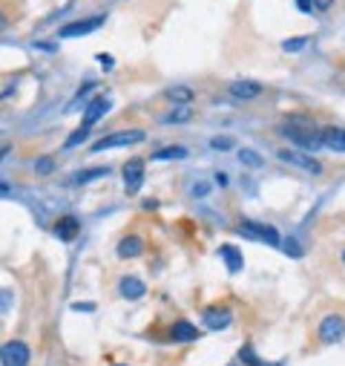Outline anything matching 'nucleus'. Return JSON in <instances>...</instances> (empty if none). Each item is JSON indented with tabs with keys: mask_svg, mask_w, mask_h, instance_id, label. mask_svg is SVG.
Listing matches in <instances>:
<instances>
[{
	"mask_svg": "<svg viewBox=\"0 0 345 366\" xmlns=\"http://www.w3.org/2000/svg\"><path fill=\"white\" fill-rule=\"evenodd\" d=\"M279 130H282V136L288 141H293L300 150H317L322 148V130L317 127V121L311 116H302V113H293L288 116L282 124H279Z\"/></svg>",
	"mask_w": 345,
	"mask_h": 366,
	"instance_id": "f257e3e1",
	"label": "nucleus"
},
{
	"mask_svg": "<svg viewBox=\"0 0 345 366\" xmlns=\"http://www.w3.org/2000/svg\"><path fill=\"white\" fill-rule=\"evenodd\" d=\"M144 141V130H118V133H109L104 139H98L92 150L101 153V150H112V148H127V145H138Z\"/></svg>",
	"mask_w": 345,
	"mask_h": 366,
	"instance_id": "f03ea898",
	"label": "nucleus"
},
{
	"mask_svg": "<svg viewBox=\"0 0 345 366\" xmlns=\"http://www.w3.org/2000/svg\"><path fill=\"white\" fill-rule=\"evenodd\" d=\"M236 231H239L242 236H248V240L265 243V245H279V234H276V228H271V225H262V222H251V219H242Z\"/></svg>",
	"mask_w": 345,
	"mask_h": 366,
	"instance_id": "7ed1b4c3",
	"label": "nucleus"
},
{
	"mask_svg": "<svg viewBox=\"0 0 345 366\" xmlns=\"http://www.w3.org/2000/svg\"><path fill=\"white\" fill-rule=\"evenodd\" d=\"M29 358H32V352L23 340H9L0 349V363L3 366H29Z\"/></svg>",
	"mask_w": 345,
	"mask_h": 366,
	"instance_id": "20e7f679",
	"label": "nucleus"
},
{
	"mask_svg": "<svg viewBox=\"0 0 345 366\" xmlns=\"http://www.w3.org/2000/svg\"><path fill=\"white\" fill-rule=\"evenodd\" d=\"M104 14H92V18H87V21H75V23H63L61 29H58V35L61 38H81V35H90V32H95V29H101L104 26Z\"/></svg>",
	"mask_w": 345,
	"mask_h": 366,
	"instance_id": "39448f33",
	"label": "nucleus"
},
{
	"mask_svg": "<svg viewBox=\"0 0 345 366\" xmlns=\"http://www.w3.org/2000/svg\"><path fill=\"white\" fill-rule=\"evenodd\" d=\"M124 190L127 194H138L144 185V159H129L124 165Z\"/></svg>",
	"mask_w": 345,
	"mask_h": 366,
	"instance_id": "423d86ee",
	"label": "nucleus"
},
{
	"mask_svg": "<svg viewBox=\"0 0 345 366\" xmlns=\"http://www.w3.org/2000/svg\"><path fill=\"white\" fill-rule=\"evenodd\" d=\"M345 335V317L342 314H328L320 323V340L322 343H337Z\"/></svg>",
	"mask_w": 345,
	"mask_h": 366,
	"instance_id": "0eeeda50",
	"label": "nucleus"
},
{
	"mask_svg": "<svg viewBox=\"0 0 345 366\" xmlns=\"http://www.w3.org/2000/svg\"><path fill=\"white\" fill-rule=\"evenodd\" d=\"M109 99H107V95H98V99H92L90 104H87V110H84V121H81V127H87V130H90V127L98 121V119H104L107 113H109Z\"/></svg>",
	"mask_w": 345,
	"mask_h": 366,
	"instance_id": "6e6552de",
	"label": "nucleus"
},
{
	"mask_svg": "<svg viewBox=\"0 0 345 366\" xmlns=\"http://www.w3.org/2000/svg\"><path fill=\"white\" fill-rule=\"evenodd\" d=\"M279 159H282V162H288V165H297V167H302V170H308V173H320V170H322L320 162H314L311 156L297 153V150H282V153H279Z\"/></svg>",
	"mask_w": 345,
	"mask_h": 366,
	"instance_id": "1a4fd4ad",
	"label": "nucleus"
},
{
	"mask_svg": "<svg viewBox=\"0 0 345 366\" xmlns=\"http://www.w3.org/2000/svg\"><path fill=\"white\" fill-rule=\"evenodd\" d=\"M219 257L224 260V265H227L230 274H239L242 268H244V257H242V251H239L236 245H222V248H219Z\"/></svg>",
	"mask_w": 345,
	"mask_h": 366,
	"instance_id": "9d476101",
	"label": "nucleus"
},
{
	"mask_svg": "<svg viewBox=\"0 0 345 366\" xmlns=\"http://www.w3.org/2000/svg\"><path fill=\"white\" fill-rule=\"evenodd\" d=\"M259 92H262V84L259 81H248V78H244V81H233V84H230V95H233V99H242V101L256 99Z\"/></svg>",
	"mask_w": 345,
	"mask_h": 366,
	"instance_id": "9b49d317",
	"label": "nucleus"
},
{
	"mask_svg": "<svg viewBox=\"0 0 345 366\" xmlns=\"http://www.w3.org/2000/svg\"><path fill=\"white\" fill-rule=\"evenodd\" d=\"M230 321H233V314H230L227 309H219V306L205 309V323H207V329H227Z\"/></svg>",
	"mask_w": 345,
	"mask_h": 366,
	"instance_id": "f8f14e48",
	"label": "nucleus"
},
{
	"mask_svg": "<svg viewBox=\"0 0 345 366\" xmlns=\"http://www.w3.org/2000/svg\"><path fill=\"white\" fill-rule=\"evenodd\" d=\"M118 292H121L124 300H141V297L147 294V285H144L138 277H124V280L118 283Z\"/></svg>",
	"mask_w": 345,
	"mask_h": 366,
	"instance_id": "ddd939ff",
	"label": "nucleus"
},
{
	"mask_svg": "<svg viewBox=\"0 0 345 366\" xmlns=\"http://www.w3.org/2000/svg\"><path fill=\"white\" fill-rule=\"evenodd\" d=\"M141 251H144V240H141V236H136V234L124 236V240L118 243V257L121 260H133V257H138Z\"/></svg>",
	"mask_w": 345,
	"mask_h": 366,
	"instance_id": "4468645a",
	"label": "nucleus"
},
{
	"mask_svg": "<svg viewBox=\"0 0 345 366\" xmlns=\"http://www.w3.org/2000/svg\"><path fill=\"white\" fill-rule=\"evenodd\" d=\"M322 148L345 153V130L342 127H328V130H322Z\"/></svg>",
	"mask_w": 345,
	"mask_h": 366,
	"instance_id": "2eb2a0df",
	"label": "nucleus"
},
{
	"mask_svg": "<svg viewBox=\"0 0 345 366\" xmlns=\"http://www.w3.org/2000/svg\"><path fill=\"white\" fill-rule=\"evenodd\" d=\"M78 228H81V222L75 216H61L55 222V236H58V240H63V243H70V240H75Z\"/></svg>",
	"mask_w": 345,
	"mask_h": 366,
	"instance_id": "dca6fc26",
	"label": "nucleus"
},
{
	"mask_svg": "<svg viewBox=\"0 0 345 366\" xmlns=\"http://www.w3.org/2000/svg\"><path fill=\"white\" fill-rule=\"evenodd\" d=\"M170 335H173V340H176V343H190V340L199 338V329H196L190 321H176Z\"/></svg>",
	"mask_w": 345,
	"mask_h": 366,
	"instance_id": "f3484780",
	"label": "nucleus"
},
{
	"mask_svg": "<svg viewBox=\"0 0 345 366\" xmlns=\"http://www.w3.org/2000/svg\"><path fill=\"white\" fill-rule=\"evenodd\" d=\"M185 156H187V148H164L153 153L156 162H173V159H185Z\"/></svg>",
	"mask_w": 345,
	"mask_h": 366,
	"instance_id": "a211bd4d",
	"label": "nucleus"
},
{
	"mask_svg": "<svg viewBox=\"0 0 345 366\" xmlns=\"http://www.w3.org/2000/svg\"><path fill=\"white\" fill-rule=\"evenodd\" d=\"M107 167H92V170H81V173H75L72 176V182L75 185H84V182H90V179H104L107 176Z\"/></svg>",
	"mask_w": 345,
	"mask_h": 366,
	"instance_id": "6ab92c4d",
	"label": "nucleus"
},
{
	"mask_svg": "<svg viewBox=\"0 0 345 366\" xmlns=\"http://www.w3.org/2000/svg\"><path fill=\"white\" fill-rule=\"evenodd\" d=\"M193 119V113H190V107H176L170 116H164L161 121L164 124H178V121H190Z\"/></svg>",
	"mask_w": 345,
	"mask_h": 366,
	"instance_id": "aec40b11",
	"label": "nucleus"
},
{
	"mask_svg": "<svg viewBox=\"0 0 345 366\" xmlns=\"http://www.w3.org/2000/svg\"><path fill=\"white\" fill-rule=\"evenodd\" d=\"M167 99H170V101L187 104V101L193 99V90H187V87H173V90H167Z\"/></svg>",
	"mask_w": 345,
	"mask_h": 366,
	"instance_id": "412c9836",
	"label": "nucleus"
},
{
	"mask_svg": "<svg viewBox=\"0 0 345 366\" xmlns=\"http://www.w3.org/2000/svg\"><path fill=\"white\" fill-rule=\"evenodd\" d=\"M84 139H87V127H78V130H75L67 141H63V148H75V145H81Z\"/></svg>",
	"mask_w": 345,
	"mask_h": 366,
	"instance_id": "4be33fe9",
	"label": "nucleus"
},
{
	"mask_svg": "<svg viewBox=\"0 0 345 366\" xmlns=\"http://www.w3.org/2000/svg\"><path fill=\"white\" fill-rule=\"evenodd\" d=\"M239 159H242V162L248 165V167H259V165H262L259 153H253V150H242V153H239Z\"/></svg>",
	"mask_w": 345,
	"mask_h": 366,
	"instance_id": "5701e85b",
	"label": "nucleus"
},
{
	"mask_svg": "<svg viewBox=\"0 0 345 366\" xmlns=\"http://www.w3.org/2000/svg\"><path fill=\"white\" fill-rule=\"evenodd\" d=\"M305 43H308V38H291V41H285V50L288 52H300Z\"/></svg>",
	"mask_w": 345,
	"mask_h": 366,
	"instance_id": "b1692460",
	"label": "nucleus"
},
{
	"mask_svg": "<svg viewBox=\"0 0 345 366\" xmlns=\"http://www.w3.org/2000/svg\"><path fill=\"white\" fill-rule=\"evenodd\" d=\"M35 170H38V173H52V170H55V162H52V159H49V156H43L41 162L35 165Z\"/></svg>",
	"mask_w": 345,
	"mask_h": 366,
	"instance_id": "393cba45",
	"label": "nucleus"
},
{
	"mask_svg": "<svg viewBox=\"0 0 345 366\" xmlns=\"http://www.w3.org/2000/svg\"><path fill=\"white\" fill-rule=\"evenodd\" d=\"M210 148L213 150H230V148H233V141H230V139H213Z\"/></svg>",
	"mask_w": 345,
	"mask_h": 366,
	"instance_id": "a878e982",
	"label": "nucleus"
},
{
	"mask_svg": "<svg viewBox=\"0 0 345 366\" xmlns=\"http://www.w3.org/2000/svg\"><path fill=\"white\" fill-rule=\"evenodd\" d=\"M242 360H248L251 366H265V363H262V360H259V358L253 355V349H251V346H248V349H244V352H242Z\"/></svg>",
	"mask_w": 345,
	"mask_h": 366,
	"instance_id": "bb28decb",
	"label": "nucleus"
},
{
	"mask_svg": "<svg viewBox=\"0 0 345 366\" xmlns=\"http://www.w3.org/2000/svg\"><path fill=\"white\" fill-rule=\"evenodd\" d=\"M285 254H291V257H302V248L293 243V240H288V243H285Z\"/></svg>",
	"mask_w": 345,
	"mask_h": 366,
	"instance_id": "cd10ccee",
	"label": "nucleus"
},
{
	"mask_svg": "<svg viewBox=\"0 0 345 366\" xmlns=\"http://www.w3.org/2000/svg\"><path fill=\"white\" fill-rule=\"evenodd\" d=\"M297 6H300V12H311L314 9V0H297Z\"/></svg>",
	"mask_w": 345,
	"mask_h": 366,
	"instance_id": "c85d7f7f",
	"label": "nucleus"
},
{
	"mask_svg": "<svg viewBox=\"0 0 345 366\" xmlns=\"http://www.w3.org/2000/svg\"><path fill=\"white\" fill-rule=\"evenodd\" d=\"M334 0H314V9H331Z\"/></svg>",
	"mask_w": 345,
	"mask_h": 366,
	"instance_id": "c756f323",
	"label": "nucleus"
},
{
	"mask_svg": "<svg viewBox=\"0 0 345 366\" xmlns=\"http://www.w3.org/2000/svg\"><path fill=\"white\" fill-rule=\"evenodd\" d=\"M144 208H147V211H150V208H158V202H156V199H144Z\"/></svg>",
	"mask_w": 345,
	"mask_h": 366,
	"instance_id": "7c9ffc66",
	"label": "nucleus"
},
{
	"mask_svg": "<svg viewBox=\"0 0 345 366\" xmlns=\"http://www.w3.org/2000/svg\"><path fill=\"white\" fill-rule=\"evenodd\" d=\"M6 156H9V145H0V162H3Z\"/></svg>",
	"mask_w": 345,
	"mask_h": 366,
	"instance_id": "2f4dec72",
	"label": "nucleus"
},
{
	"mask_svg": "<svg viewBox=\"0 0 345 366\" xmlns=\"http://www.w3.org/2000/svg\"><path fill=\"white\" fill-rule=\"evenodd\" d=\"M98 61L107 63V70H109V63H112V58H109V55H98Z\"/></svg>",
	"mask_w": 345,
	"mask_h": 366,
	"instance_id": "473e14b6",
	"label": "nucleus"
},
{
	"mask_svg": "<svg viewBox=\"0 0 345 366\" xmlns=\"http://www.w3.org/2000/svg\"><path fill=\"white\" fill-rule=\"evenodd\" d=\"M6 23H9V21H6V14H3V12H0V32H3V29H6Z\"/></svg>",
	"mask_w": 345,
	"mask_h": 366,
	"instance_id": "72a5a7b5",
	"label": "nucleus"
},
{
	"mask_svg": "<svg viewBox=\"0 0 345 366\" xmlns=\"http://www.w3.org/2000/svg\"><path fill=\"white\" fill-rule=\"evenodd\" d=\"M118 366H127V363H118Z\"/></svg>",
	"mask_w": 345,
	"mask_h": 366,
	"instance_id": "f704fd0d",
	"label": "nucleus"
},
{
	"mask_svg": "<svg viewBox=\"0 0 345 366\" xmlns=\"http://www.w3.org/2000/svg\"><path fill=\"white\" fill-rule=\"evenodd\" d=\"M342 260H345V254H342Z\"/></svg>",
	"mask_w": 345,
	"mask_h": 366,
	"instance_id": "c9c22d12",
	"label": "nucleus"
}]
</instances>
